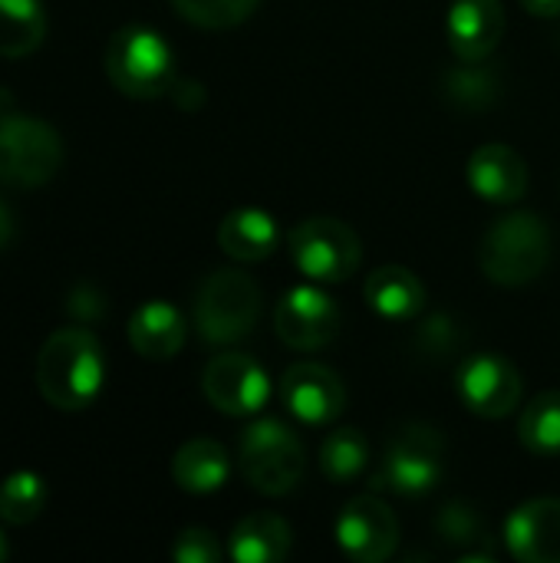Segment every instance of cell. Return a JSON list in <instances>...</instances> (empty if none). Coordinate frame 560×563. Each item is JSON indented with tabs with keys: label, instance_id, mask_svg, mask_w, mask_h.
Listing matches in <instances>:
<instances>
[{
	"label": "cell",
	"instance_id": "6da1fadb",
	"mask_svg": "<svg viewBox=\"0 0 560 563\" xmlns=\"http://www.w3.org/2000/svg\"><path fill=\"white\" fill-rule=\"evenodd\" d=\"M106 360L89 330H56L36 356V389L59 412H79L102 393Z\"/></svg>",
	"mask_w": 560,
	"mask_h": 563
},
{
	"label": "cell",
	"instance_id": "7a4b0ae2",
	"mask_svg": "<svg viewBox=\"0 0 560 563\" xmlns=\"http://www.w3.org/2000/svg\"><path fill=\"white\" fill-rule=\"evenodd\" d=\"M551 261V231L531 211L495 221L479 244V267L498 287H525L545 274Z\"/></svg>",
	"mask_w": 560,
	"mask_h": 563
},
{
	"label": "cell",
	"instance_id": "3957f363",
	"mask_svg": "<svg viewBox=\"0 0 560 563\" xmlns=\"http://www.w3.org/2000/svg\"><path fill=\"white\" fill-rule=\"evenodd\" d=\"M106 76L129 99H155L175 82V53L149 26H122L106 46Z\"/></svg>",
	"mask_w": 560,
	"mask_h": 563
},
{
	"label": "cell",
	"instance_id": "277c9868",
	"mask_svg": "<svg viewBox=\"0 0 560 563\" xmlns=\"http://www.w3.org/2000/svg\"><path fill=\"white\" fill-rule=\"evenodd\" d=\"M241 472L254 492L267 498L290 495L307 472V452L290 426L281 419H257L238 445Z\"/></svg>",
	"mask_w": 560,
	"mask_h": 563
},
{
	"label": "cell",
	"instance_id": "5b68a950",
	"mask_svg": "<svg viewBox=\"0 0 560 563\" xmlns=\"http://www.w3.org/2000/svg\"><path fill=\"white\" fill-rule=\"evenodd\" d=\"M257 317H261V290L248 274L234 267H221L208 274L195 294V330L208 343L228 346L251 336Z\"/></svg>",
	"mask_w": 560,
	"mask_h": 563
},
{
	"label": "cell",
	"instance_id": "8992f818",
	"mask_svg": "<svg viewBox=\"0 0 560 563\" xmlns=\"http://www.w3.org/2000/svg\"><path fill=\"white\" fill-rule=\"evenodd\" d=\"M63 165L59 132L26 112H0V185L36 188Z\"/></svg>",
	"mask_w": 560,
	"mask_h": 563
},
{
	"label": "cell",
	"instance_id": "52a82bcc",
	"mask_svg": "<svg viewBox=\"0 0 560 563\" xmlns=\"http://www.w3.org/2000/svg\"><path fill=\"white\" fill-rule=\"evenodd\" d=\"M290 261L310 280L340 284L356 274L363 244L340 218H307L290 231Z\"/></svg>",
	"mask_w": 560,
	"mask_h": 563
},
{
	"label": "cell",
	"instance_id": "ba28073f",
	"mask_svg": "<svg viewBox=\"0 0 560 563\" xmlns=\"http://www.w3.org/2000/svg\"><path fill=\"white\" fill-rule=\"evenodd\" d=\"M446 472V442L436 429L426 426H409L399 432L383 459L380 482L406 498L429 495Z\"/></svg>",
	"mask_w": 560,
	"mask_h": 563
},
{
	"label": "cell",
	"instance_id": "9c48e42d",
	"mask_svg": "<svg viewBox=\"0 0 560 563\" xmlns=\"http://www.w3.org/2000/svg\"><path fill=\"white\" fill-rule=\"evenodd\" d=\"M201 389L224 416H257L271 399V376L248 353H218L205 366Z\"/></svg>",
	"mask_w": 560,
	"mask_h": 563
},
{
	"label": "cell",
	"instance_id": "30bf717a",
	"mask_svg": "<svg viewBox=\"0 0 560 563\" xmlns=\"http://www.w3.org/2000/svg\"><path fill=\"white\" fill-rule=\"evenodd\" d=\"M462 406L482 419H505L521 402V376L512 360L498 353H475L455 373Z\"/></svg>",
	"mask_w": 560,
	"mask_h": 563
},
{
	"label": "cell",
	"instance_id": "8fae6325",
	"mask_svg": "<svg viewBox=\"0 0 560 563\" xmlns=\"http://www.w3.org/2000/svg\"><path fill=\"white\" fill-rule=\"evenodd\" d=\"M337 544L356 563H383L399 544V521L376 495L353 498L337 518Z\"/></svg>",
	"mask_w": 560,
	"mask_h": 563
},
{
	"label": "cell",
	"instance_id": "7c38bea8",
	"mask_svg": "<svg viewBox=\"0 0 560 563\" xmlns=\"http://www.w3.org/2000/svg\"><path fill=\"white\" fill-rule=\"evenodd\" d=\"M274 330L290 350H320L340 333V307L314 284L287 290L274 310Z\"/></svg>",
	"mask_w": 560,
	"mask_h": 563
},
{
	"label": "cell",
	"instance_id": "4fadbf2b",
	"mask_svg": "<svg viewBox=\"0 0 560 563\" xmlns=\"http://www.w3.org/2000/svg\"><path fill=\"white\" fill-rule=\"evenodd\" d=\"M281 399L297 422L330 426L347 406V386L323 363H294L281 379Z\"/></svg>",
	"mask_w": 560,
	"mask_h": 563
},
{
	"label": "cell",
	"instance_id": "5bb4252c",
	"mask_svg": "<svg viewBox=\"0 0 560 563\" xmlns=\"http://www.w3.org/2000/svg\"><path fill=\"white\" fill-rule=\"evenodd\" d=\"M505 544L521 563H560V498L518 505L505 521Z\"/></svg>",
	"mask_w": 560,
	"mask_h": 563
},
{
	"label": "cell",
	"instance_id": "9a60e30c",
	"mask_svg": "<svg viewBox=\"0 0 560 563\" xmlns=\"http://www.w3.org/2000/svg\"><path fill=\"white\" fill-rule=\"evenodd\" d=\"M505 10L498 0H452L446 16L449 46L465 63L488 59L505 36Z\"/></svg>",
	"mask_w": 560,
	"mask_h": 563
},
{
	"label": "cell",
	"instance_id": "2e32d148",
	"mask_svg": "<svg viewBox=\"0 0 560 563\" xmlns=\"http://www.w3.org/2000/svg\"><path fill=\"white\" fill-rule=\"evenodd\" d=\"M528 165L525 158L505 145V142H488L472 152L469 158V185L479 198L492 205H515L528 191Z\"/></svg>",
	"mask_w": 560,
	"mask_h": 563
},
{
	"label": "cell",
	"instance_id": "e0dca14e",
	"mask_svg": "<svg viewBox=\"0 0 560 563\" xmlns=\"http://www.w3.org/2000/svg\"><path fill=\"white\" fill-rule=\"evenodd\" d=\"M185 317L178 307L165 303V300H149L142 303L132 320H129V343L139 356L165 363L172 356H178L182 343H185Z\"/></svg>",
	"mask_w": 560,
	"mask_h": 563
},
{
	"label": "cell",
	"instance_id": "ac0fdd59",
	"mask_svg": "<svg viewBox=\"0 0 560 563\" xmlns=\"http://www.w3.org/2000/svg\"><path fill=\"white\" fill-rule=\"evenodd\" d=\"M218 244L228 257H234L241 264H261L277 251L281 231H277L274 214H267L261 208H238L221 218Z\"/></svg>",
	"mask_w": 560,
	"mask_h": 563
},
{
	"label": "cell",
	"instance_id": "d6986e66",
	"mask_svg": "<svg viewBox=\"0 0 560 563\" xmlns=\"http://www.w3.org/2000/svg\"><path fill=\"white\" fill-rule=\"evenodd\" d=\"M363 297L383 320H413L426 310V284L399 264L376 267L363 284Z\"/></svg>",
	"mask_w": 560,
	"mask_h": 563
},
{
	"label": "cell",
	"instance_id": "ffe728a7",
	"mask_svg": "<svg viewBox=\"0 0 560 563\" xmlns=\"http://www.w3.org/2000/svg\"><path fill=\"white\" fill-rule=\"evenodd\" d=\"M294 548V534L284 518L271 511L248 515L244 521L234 525L228 554L238 563H281Z\"/></svg>",
	"mask_w": 560,
	"mask_h": 563
},
{
	"label": "cell",
	"instance_id": "44dd1931",
	"mask_svg": "<svg viewBox=\"0 0 560 563\" xmlns=\"http://www.w3.org/2000/svg\"><path fill=\"white\" fill-rule=\"evenodd\" d=\"M231 475V459L215 439H191L172 459V478L188 495H215Z\"/></svg>",
	"mask_w": 560,
	"mask_h": 563
},
{
	"label": "cell",
	"instance_id": "7402d4cb",
	"mask_svg": "<svg viewBox=\"0 0 560 563\" xmlns=\"http://www.w3.org/2000/svg\"><path fill=\"white\" fill-rule=\"evenodd\" d=\"M46 36L43 0H0V56H26Z\"/></svg>",
	"mask_w": 560,
	"mask_h": 563
},
{
	"label": "cell",
	"instance_id": "603a6c76",
	"mask_svg": "<svg viewBox=\"0 0 560 563\" xmlns=\"http://www.w3.org/2000/svg\"><path fill=\"white\" fill-rule=\"evenodd\" d=\"M370 465V442L360 429H337L320 445V472L333 485H347L360 478Z\"/></svg>",
	"mask_w": 560,
	"mask_h": 563
},
{
	"label": "cell",
	"instance_id": "cb8c5ba5",
	"mask_svg": "<svg viewBox=\"0 0 560 563\" xmlns=\"http://www.w3.org/2000/svg\"><path fill=\"white\" fill-rule=\"evenodd\" d=\"M521 445L535 455H560V389L541 393L521 412Z\"/></svg>",
	"mask_w": 560,
	"mask_h": 563
},
{
	"label": "cell",
	"instance_id": "d4e9b609",
	"mask_svg": "<svg viewBox=\"0 0 560 563\" xmlns=\"http://www.w3.org/2000/svg\"><path fill=\"white\" fill-rule=\"evenodd\" d=\"M46 482L36 472H13L0 485V521L20 528L43 515Z\"/></svg>",
	"mask_w": 560,
	"mask_h": 563
},
{
	"label": "cell",
	"instance_id": "484cf974",
	"mask_svg": "<svg viewBox=\"0 0 560 563\" xmlns=\"http://www.w3.org/2000/svg\"><path fill=\"white\" fill-rule=\"evenodd\" d=\"M175 10L205 30H231L238 23H244L261 0H172Z\"/></svg>",
	"mask_w": 560,
	"mask_h": 563
},
{
	"label": "cell",
	"instance_id": "4316f807",
	"mask_svg": "<svg viewBox=\"0 0 560 563\" xmlns=\"http://www.w3.org/2000/svg\"><path fill=\"white\" fill-rule=\"evenodd\" d=\"M436 531H439V538H442L446 544H455V548H469V544L475 548V544L485 541V525H482V518H479L472 508H465V505H449V508H442Z\"/></svg>",
	"mask_w": 560,
	"mask_h": 563
},
{
	"label": "cell",
	"instance_id": "83f0119b",
	"mask_svg": "<svg viewBox=\"0 0 560 563\" xmlns=\"http://www.w3.org/2000/svg\"><path fill=\"white\" fill-rule=\"evenodd\" d=\"M172 558L178 563H218L221 561V544L211 531L205 528H188L175 538Z\"/></svg>",
	"mask_w": 560,
	"mask_h": 563
},
{
	"label": "cell",
	"instance_id": "f1b7e54d",
	"mask_svg": "<svg viewBox=\"0 0 560 563\" xmlns=\"http://www.w3.org/2000/svg\"><path fill=\"white\" fill-rule=\"evenodd\" d=\"M521 7L535 16H560V0H521Z\"/></svg>",
	"mask_w": 560,
	"mask_h": 563
},
{
	"label": "cell",
	"instance_id": "f546056e",
	"mask_svg": "<svg viewBox=\"0 0 560 563\" xmlns=\"http://www.w3.org/2000/svg\"><path fill=\"white\" fill-rule=\"evenodd\" d=\"M13 234H17V224H13V214H10V208L0 201V251L13 241Z\"/></svg>",
	"mask_w": 560,
	"mask_h": 563
},
{
	"label": "cell",
	"instance_id": "4dcf8cb0",
	"mask_svg": "<svg viewBox=\"0 0 560 563\" xmlns=\"http://www.w3.org/2000/svg\"><path fill=\"white\" fill-rule=\"evenodd\" d=\"M10 558V548H7V538H3V531H0V561H7Z\"/></svg>",
	"mask_w": 560,
	"mask_h": 563
}]
</instances>
